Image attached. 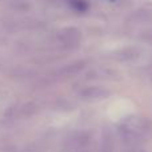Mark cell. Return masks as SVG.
I'll return each instance as SVG.
<instances>
[{"instance_id":"obj_1","label":"cell","mask_w":152,"mask_h":152,"mask_svg":"<svg viewBox=\"0 0 152 152\" xmlns=\"http://www.w3.org/2000/svg\"><path fill=\"white\" fill-rule=\"evenodd\" d=\"M110 96V91L102 87H87L80 92V97L87 102H99L107 99Z\"/></svg>"},{"instance_id":"obj_2","label":"cell","mask_w":152,"mask_h":152,"mask_svg":"<svg viewBox=\"0 0 152 152\" xmlns=\"http://www.w3.org/2000/svg\"><path fill=\"white\" fill-rule=\"evenodd\" d=\"M59 37H60V40L63 42L64 45H67V47H75V45H79V43H80L81 34L76 28H66L60 32Z\"/></svg>"},{"instance_id":"obj_3","label":"cell","mask_w":152,"mask_h":152,"mask_svg":"<svg viewBox=\"0 0 152 152\" xmlns=\"http://www.w3.org/2000/svg\"><path fill=\"white\" fill-rule=\"evenodd\" d=\"M68 3H69V7L79 13L87 12L89 8V4L86 1V0H69Z\"/></svg>"}]
</instances>
